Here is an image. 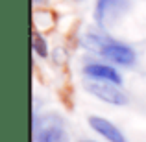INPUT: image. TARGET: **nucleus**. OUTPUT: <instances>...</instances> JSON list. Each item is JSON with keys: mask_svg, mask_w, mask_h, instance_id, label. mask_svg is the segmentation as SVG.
Listing matches in <instances>:
<instances>
[{"mask_svg": "<svg viewBox=\"0 0 146 142\" xmlns=\"http://www.w3.org/2000/svg\"><path fill=\"white\" fill-rule=\"evenodd\" d=\"M89 44L93 46L100 55H104L106 59L113 61L117 65L122 67H129V65L135 63V52L128 46V44H122L118 41H113L109 37H102V35H89Z\"/></svg>", "mask_w": 146, "mask_h": 142, "instance_id": "1", "label": "nucleus"}, {"mask_svg": "<svg viewBox=\"0 0 146 142\" xmlns=\"http://www.w3.org/2000/svg\"><path fill=\"white\" fill-rule=\"evenodd\" d=\"M33 142H68L61 118L46 114L43 118H33Z\"/></svg>", "mask_w": 146, "mask_h": 142, "instance_id": "2", "label": "nucleus"}, {"mask_svg": "<svg viewBox=\"0 0 146 142\" xmlns=\"http://www.w3.org/2000/svg\"><path fill=\"white\" fill-rule=\"evenodd\" d=\"M87 90L93 96H96L98 100H102L106 103H111V105H126L128 103V96H126V92L117 83L94 79V81L87 83Z\"/></svg>", "mask_w": 146, "mask_h": 142, "instance_id": "3", "label": "nucleus"}, {"mask_svg": "<svg viewBox=\"0 0 146 142\" xmlns=\"http://www.w3.org/2000/svg\"><path fill=\"white\" fill-rule=\"evenodd\" d=\"M128 9V0H96L94 7V20L98 26H111L124 11Z\"/></svg>", "mask_w": 146, "mask_h": 142, "instance_id": "4", "label": "nucleus"}, {"mask_svg": "<svg viewBox=\"0 0 146 142\" xmlns=\"http://www.w3.org/2000/svg\"><path fill=\"white\" fill-rule=\"evenodd\" d=\"M89 125L98 133L100 137H104L107 142H128L124 137V133L107 118L102 116H89Z\"/></svg>", "mask_w": 146, "mask_h": 142, "instance_id": "5", "label": "nucleus"}, {"mask_svg": "<svg viewBox=\"0 0 146 142\" xmlns=\"http://www.w3.org/2000/svg\"><path fill=\"white\" fill-rule=\"evenodd\" d=\"M89 78L98 79V81H111V83H117L120 85L122 83V76L118 74V70H115L111 65H104V63H91L83 68Z\"/></svg>", "mask_w": 146, "mask_h": 142, "instance_id": "6", "label": "nucleus"}, {"mask_svg": "<svg viewBox=\"0 0 146 142\" xmlns=\"http://www.w3.org/2000/svg\"><path fill=\"white\" fill-rule=\"evenodd\" d=\"M32 48H33V52H35L39 57H46V55H48V46H46V41H44V37L41 35L39 32H33Z\"/></svg>", "mask_w": 146, "mask_h": 142, "instance_id": "7", "label": "nucleus"}, {"mask_svg": "<svg viewBox=\"0 0 146 142\" xmlns=\"http://www.w3.org/2000/svg\"><path fill=\"white\" fill-rule=\"evenodd\" d=\"M82 142H94V140H82Z\"/></svg>", "mask_w": 146, "mask_h": 142, "instance_id": "8", "label": "nucleus"}]
</instances>
